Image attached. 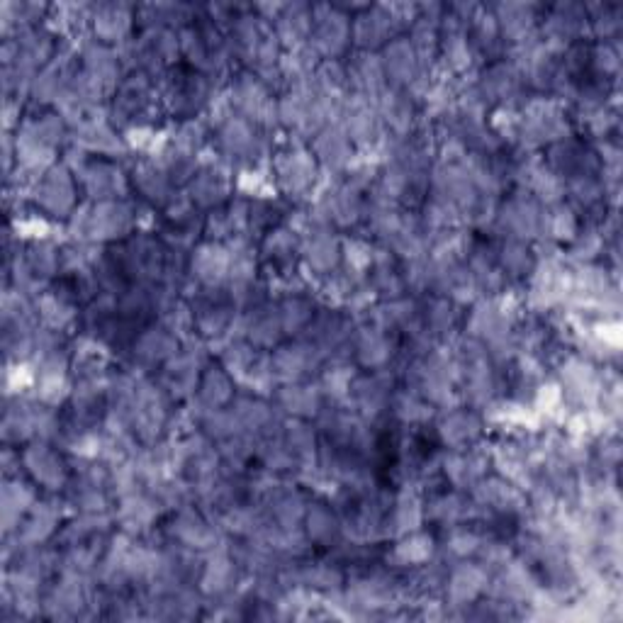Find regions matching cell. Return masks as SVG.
I'll return each instance as SVG.
<instances>
[{
	"label": "cell",
	"mask_w": 623,
	"mask_h": 623,
	"mask_svg": "<svg viewBox=\"0 0 623 623\" xmlns=\"http://www.w3.org/2000/svg\"><path fill=\"white\" fill-rule=\"evenodd\" d=\"M351 42V18L339 5H312V35L310 44L319 56L336 59L346 52Z\"/></svg>",
	"instance_id": "cell-1"
},
{
	"label": "cell",
	"mask_w": 623,
	"mask_h": 623,
	"mask_svg": "<svg viewBox=\"0 0 623 623\" xmlns=\"http://www.w3.org/2000/svg\"><path fill=\"white\" fill-rule=\"evenodd\" d=\"M35 195L37 207L52 217H66L76 205V183L74 173L66 164H54L49 171L35 178Z\"/></svg>",
	"instance_id": "cell-2"
},
{
	"label": "cell",
	"mask_w": 623,
	"mask_h": 623,
	"mask_svg": "<svg viewBox=\"0 0 623 623\" xmlns=\"http://www.w3.org/2000/svg\"><path fill=\"white\" fill-rule=\"evenodd\" d=\"M22 468L30 473L32 480L37 485H42L44 490H61L64 485V460L59 453L49 446L47 441H32L30 446L22 451Z\"/></svg>",
	"instance_id": "cell-3"
},
{
	"label": "cell",
	"mask_w": 623,
	"mask_h": 623,
	"mask_svg": "<svg viewBox=\"0 0 623 623\" xmlns=\"http://www.w3.org/2000/svg\"><path fill=\"white\" fill-rule=\"evenodd\" d=\"M383 61V69L387 76V83H392L395 88H407L412 83H417L419 71H422V61H419L417 52H414L412 42L404 37H395L383 47L380 54Z\"/></svg>",
	"instance_id": "cell-4"
},
{
	"label": "cell",
	"mask_w": 623,
	"mask_h": 623,
	"mask_svg": "<svg viewBox=\"0 0 623 623\" xmlns=\"http://www.w3.org/2000/svg\"><path fill=\"white\" fill-rule=\"evenodd\" d=\"M137 10L129 8L125 3H100L93 5L91 25L98 42L103 44H125L129 32L134 27Z\"/></svg>",
	"instance_id": "cell-5"
},
{
	"label": "cell",
	"mask_w": 623,
	"mask_h": 623,
	"mask_svg": "<svg viewBox=\"0 0 623 623\" xmlns=\"http://www.w3.org/2000/svg\"><path fill=\"white\" fill-rule=\"evenodd\" d=\"M497 222L509 239H531L543 229V215L538 205L531 198L509 200L502 210L497 212Z\"/></svg>",
	"instance_id": "cell-6"
},
{
	"label": "cell",
	"mask_w": 623,
	"mask_h": 623,
	"mask_svg": "<svg viewBox=\"0 0 623 623\" xmlns=\"http://www.w3.org/2000/svg\"><path fill=\"white\" fill-rule=\"evenodd\" d=\"M37 504V495L27 482L20 480V475L5 477L3 495H0V514H3L5 536H13L25 521V516L32 512Z\"/></svg>",
	"instance_id": "cell-7"
},
{
	"label": "cell",
	"mask_w": 623,
	"mask_h": 623,
	"mask_svg": "<svg viewBox=\"0 0 623 623\" xmlns=\"http://www.w3.org/2000/svg\"><path fill=\"white\" fill-rule=\"evenodd\" d=\"M319 356H322V353L314 349L310 341L283 346V349L275 351V356L271 358L273 375L278 380H283V383H300L307 375V370L317 366Z\"/></svg>",
	"instance_id": "cell-8"
},
{
	"label": "cell",
	"mask_w": 623,
	"mask_h": 623,
	"mask_svg": "<svg viewBox=\"0 0 623 623\" xmlns=\"http://www.w3.org/2000/svg\"><path fill=\"white\" fill-rule=\"evenodd\" d=\"M275 173H278V183L290 195H302L312 188L314 178H317V161L307 151H290L283 154L275 164Z\"/></svg>",
	"instance_id": "cell-9"
},
{
	"label": "cell",
	"mask_w": 623,
	"mask_h": 623,
	"mask_svg": "<svg viewBox=\"0 0 623 623\" xmlns=\"http://www.w3.org/2000/svg\"><path fill=\"white\" fill-rule=\"evenodd\" d=\"M349 86L356 88V95L366 100H378L387 88V76L383 69V61L378 54L361 52L349 64Z\"/></svg>",
	"instance_id": "cell-10"
},
{
	"label": "cell",
	"mask_w": 623,
	"mask_h": 623,
	"mask_svg": "<svg viewBox=\"0 0 623 623\" xmlns=\"http://www.w3.org/2000/svg\"><path fill=\"white\" fill-rule=\"evenodd\" d=\"M207 95H210V86L200 74L176 71L166 81V100L176 112L198 110L202 103H207Z\"/></svg>",
	"instance_id": "cell-11"
},
{
	"label": "cell",
	"mask_w": 623,
	"mask_h": 623,
	"mask_svg": "<svg viewBox=\"0 0 623 623\" xmlns=\"http://www.w3.org/2000/svg\"><path fill=\"white\" fill-rule=\"evenodd\" d=\"M273 22L275 35H278L280 44H288L290 49L302 47V44L310 42L312 35V5L305 3L280 5Z\"/></svg>",
	"instance_id": "cell-12"
},
{
	"label": "cell",
	"mask_w": 623,
	"mask_h": 623,
	"mask_svg": "<svg viewBox=\"0 0 623 623\" xmlns=\"http://www.w3.org/2000/svg\"><path fill=\"white\" fill-rule=\"evenodd\" d=\"M499 35L509 39L512 44L524 42L531 37L533 25L538 20V8L531 3H499L492 8Z\"/></svg>",
	"instance_id": "cell-13"
},
{
	"label": "cell",
	"mask_w": 623,
	"mask_h": 623,
	"mask_svg": "<svg viewBox=\"0 0 623 623\" xmlns=\"http://www.w3.org/2000/svg\"><path fill=\"white\" fill-rule=\"evenodd\" d=\"M56 526H59V512L54 509V504L37 502L35 507H32V512L25 516L20 529L13 533V538L18 541V550L30 546H44L47 538H52Z\"/></svg>",
	"instance_id": "cell-14"
},
{
	"label": "cell",
	"mask_w": 623,
	"mask_h": 623,
	"mask_svg": "<svg viewBox=\"0 0 623 623\" xmlns=\"http://www.w3.org/2000/svg\"><path fill=\"white\" fill-rule=\"evenodd\" d=\"M220 144L234 159H251L258 149V134L256 122L246 120V117L227 115L220 127Z\"/></svg>",
	"instance_id": "cell-15"
},
{
	"label": "cell",
	"mask_w": 623,
	"mask_h": 623,
	"mask_svg": "<svg viewBox=\"0 0 623 623\" xmlns=\"http://www.w3.org/2000/svg\"><path fill=\"white\" fill-rule=\"evenodd\" d=\"M81 181L86 193L91 195L93 200H117L122 193H125V176H122L120 168L105 164V161H98V164H88L83 168Z\"/></svg>",
	"instance_id": "cell-16"
},
{
	"label": "cell",
	"mask_w": 623,
	"mask_h": 623,
	"mask_svg": "<svg viewBox=\"0 0 623 623\" xmlns=\"http://www.w3.org/2000/svg\"><path fill=\"white\" fill-rule=\"evenodd\" d=\"M349 134L344 132L341 125H327L317 132L314 139V156L329 168H341L351 164L353 147Z\"/></svg>",
	"instance_id": "cell-17"
},
{
	"label": "cell",
	"mask_w": 623,
	"mask_h": 623,
	"mask_svg": "<svg viewBox=\"0 0 623 623\" xmlns=\"http://www.w3.org/2000/svg\"><path fill=\"white\" fill-rule=\"evenodd\" d=\"M193 275L205 288H220L229 280V249L220 244H205L193 254Z\"/></svg>",
	"instance_id": "cell-18"
},
{
	"label": "cell",
	"mask_w": 623,
	"mask_h": 623,
	"mask_svg": "<svg viewBox=\"0 0 623 623\" xmlns=\"http://www.w3.org/2000/svg\"><path fill=\"white\" fill-rule=\"evenodd\" d=\"M200 358L190 351H178L171 361L166 363L164 387L171 395L188 397L198 387Z\"/></svg>",
	"instance_id": "cell-19"
},
{
	"label": "cell",
	"mask_w": 623,
	"mask_h": 623,
	"mask_svg": "<svg viewBox=\"0 0 623 623\" xmlns=\"http://www.w3.org/2000/svg\"><path fill=\"white\" fill-rule=\"evenodd\" d=\"M37 319L42 322L44 329L49 331H64L71 322L76 319V310L71 305V300L59 290H44L42 295H37L35 300Z\"/></svg>",
	"instance_id": "cell-20"
},
{
	"label": "cell",
	"mask_w": 623,
	"mask_h": 623,
	"mask_svg": "<svg viewBox=\"0 0 623 623\" xmlns=\"http://www.w3.org/2000/svg\"><path fill=\"white\" fill-rule=\"evenodd\" d=\"M480 419L473 412H465V409H456V412H448L441 419L439 434L443 443L453 448V451H465V448L480 436Z\"/></svg>",
	"instance_id": "cell-21"
},
{
	"label": "cell",
	"mask_w": 623,
	"mask_h": 623,
	"mask_svg": "<svg viewBox=\"0 0 623 623\" xmlns=\"http://www.w3.org/2000/svg\"><path fill=\"white\" fill-rule=\"evenodd\" d=\"M178 353L176 334L171 329H149L134 344V356L139 361L156 366V363H168Z\"/></svg>",
	"instance_id": "cell-22"
},
{
	"label": "cell",
	"mask_w": 623,
	"mask_h": 623,
	"mask_svg": "<svg viewBox=\"0 0 623 623\" xmlns=\"http://www.w3.org/2000/svg\"><path fill=\"white\" fill-rule=\"evenodd\" d=\"M475 499L480 507L495 509V512L509 514L514 509L521 507V495L519 490L507 480H499V477H492V480H480L475 485Z\"/></svg>",
	"instance_id": "cell-23"
},
{
	"label": "cell",
	"mask_w": 623,
	"mask_h": 623,
	"mask_svg": "<svg viewBox=\"0 0 623 623\" xmlns=\"http://www.w3.org/2000/svg\"><path fill=\"white\" fill-rule=\"evenodd\" d=\"M519 81L521 74L514 64H492L482 76L477 93L482 95V100H504L507 103L519 91Z\"/></svg>",
	"instance_id": "cell-24"
},
{
	"label": "cell",
	"mask_w": 623,
	"mask_h": 623,
	"mask_svg": "<svg viewBox=\"0 0 623 623\" xmlns=\"http://www.w3.org/2000/svg\"><path fill=\"white\" fill-rule=\"evenodd\" d=\"M198 402L200 407L207 412H215V409H224L234 397V383L229 378L227 370L222 368H210L202 375L198 385Z\"/></svg>",
	"instance_id": "cell-25"
},
{
	"label": "cell",
	"mask_w": 623,
	"mask_h": 623,
	"mask_svg": "<svg viewBox=\"0 0 623 623\" xmlns=\"http://www.w3.org/2000/svg\"><path fill=\"white\" fill-rule=\"evenodd\" d=\"M356 353L358 361L368 368H380L390 361L392 356V344L387 339L385 329L378 327V324H370V327H363L356 336Z\"/></svg>",
	"instance_id": "cell-26"
},
{
	"label": "cell",
	"mask_w": 623,
	"mask_h": 623,
	"mask_svg": "<svg viewBox=\"0 0 623 623\" xmlns=\"http://www.w3.org/2000/svg\"><path fill=\"white\" fill-rule=\"evenodd\" d=\"M305 258L317 273H331L341 258V246L327 229H314L305 241Z\"/></svg>",
	"instance_id": "cell-27"
},
{
	"label": "cell",
	"mask_w": 623,
	"mask_h": 623,
	"mask_svg": "<svg viewBox=\"0 0 623 623\" xmlns=\"http://www.w3.org/2000/svg\"><path fill=\"white\" fill-rule=\"evenodd\" d=\"M378 115H383L387 125L404 137L414 120L412 100H409L407 93H402L400 88H387V91L378 98Z\"/></svg>",
	"instance_id": "cell-28"
},
{
	"label": "cell",
	"mask_w": 623,
	"mask_h": 623,
	"mask_svg": "<svg viewBox=\"0 0 623 623\" xmlns=\"http://www.w3.org/2000/svg\"><path fill=\"white\" fill-rule=\"evenodd\" d=\"M227 176L215 166L202 168L200 173H195V178L190 181V200L198 202L200 207H212L220 205L227 195Z\"/></svg>",
	"instance_id": "cell-29"
},
{
	"label": "cell",
	"mask_w": 623,
	"mask_h": 623,
	"mask_svg": "<svg viewBox=\"0 0 623 623\" xmlns=\"http://www.w3.org/2000/svg\"><path fill=\"white\" fill-rule=\"evenodd\" d=\"M246 339H249L251 346L256 349H263V346H273L275 341L280 339L283 334V322H280V312L263 310V307H254L251 310V317L246 319Z\"/></svg>",
	"instance_id": "cell-30"
},
{
	"label": "cell",
	"mask_w": 623,
	"mask_h": 623,
	"mask_svg": "<svg viewBox=\"0 0 623 623\" xmlns=\"http://www.w3.org/2000/svg\"><path fill=\"white\" fill-rule=\"evenodd\" d=\"M173 536L188 548H207L215 541L212 526L198 512H188V509H183L173 521Z\"/></svg>",
	"instance_id": "cell-31"
},
{
	"label": "cell",
	"mask_w": 623,
	"mask_h": 623,
	"mask_svg": "<svg viewBox=\"0 0 623 623\" xmlns=\"http://www.w3.org/2000/svg\"><path fill=\"white\" fill-rule=\"evenodd\" d=\"M149 95H151V91H149L147 76L144 74L129 76L115 95V115L120 112L125 120H129V117L142 115L144 108L149 105Z\"/></svg>",
	"instance_id": "cell-32"
},
{
	"label": "cell",
	"mask_w": 623,
	"mask_h": 623,
	"mask_svg": "<svg viewBox=\"0 0 623 623\" xmlns=\"http://www.w3.org/2000/svg\"><path fill=\"white\" fill-rule=\"evenodd\" d=\"M278 397L285 412L295 414L297 419L312 417V414H317L319 407H322V390H317V387H310V385L288 383V387L280 390Z\"/></svg>",
	"instance_id": "cell-33"
},
{
	"label": "cell",
	"mask_w": 623,
	"mask_h": 623,
	"mask_svg": "<svg viewBox=\"0 0 623 623\" xmlns=\"http://www.w3.org/2000/svg\"><path fill=\"white\" fill-rule=\"evenodd\" d=\"M485 585L487 575L480 565H458V568L451 572V580H448V594H451L453 602L458 604L473 602Z\"/></svg>",
	"instance_id": "cell-34"
},
{
	"label": "cell",
	"mask_w": 623,
	"mask_h": 623,
	"mask_svg": "<svg viewBox=\"0 0 623 623\" xmlns=\"http://www.w3.org/2000/svg\"><path fill=\"white\" fill-rule=\"evenodd\" d=\"M25 263L27 268H30L32 275L42 283V280L52 278V275L59 271L61 266V251L56 249L54 244H49V241L44 239H35L27 244L25 249Z\"/></svg>",
	"instance_id": "cell-35"
},
{
	"label": "cell",
	"mask_w": 623,
	"mask_h": 623,
	"mask_svg": "<svg viewBox=\"0 0 623 623\" xmlns=\"http://www.w3.org/2000/svg\"><path fill=\"white\" fill-rule=\"evenodd\" d=\"M446 475L451 477L453 485L458 487H468L477 485L485 475V460H482L477 453H463L458 451L456 456H451L446 460Z\"/></svg>",
	"instance_id": "cell-36"
},
{
	"label": "cell",
	"mask_w": 623,
	"mask_h": 623,
	"mask_svg": "<svg viewBox=\"0 0 623 623\" xmlns=\"http://www.w3.org/2000/svg\"><path fill=\"white\" fill-rule=\"evenodd\" d=\"M134 183H137L139 193L149 200H166L168 198V188H171V176L164 166L156 164H144L134 171Z\"/></svg>",
	"instance_id": "cell-37"
},
{
	"label": "cell",
	"mask_w": 623,
	"mask_h": 623,
	"mask_svg": "<svg viewBox=\"0 0 623 623\" xmlns=\"http://www.w3.org/2000/svg\"><path fill=\"white\" fill-rule=\"evenodd\" d=\"M422 519H424L422 502H419L412 492H404V495L395 502V509H392V526H395V531L397 533L417 531Z\"/></svg>",
	"instance_id": "cell-38"
},
{
	"label": "cell",
	"mask_w": 623,
	"mask_h": 623,
	"mask_svg": "<svg viewBox=\"0 0 623 623\" xmlns=\"http://www.w3.org/2000/svg\"><path fill=\"white\" fill-rule=\"evenodd\" d=\"M232 412L234 417H237L244 434H249V431H261L271 424V409H268L261 400H251V397L249 400H239L234 404Z\"/></svg>",
	"instance_id": "cell-39"
},
{
	"label": "cell",
	"mask_w": 623,
	"mask_h": 623,
	"mask_svg": "<svg viewBox=\"0 0 623 623\" xmlns=\"http://www.w3.org/2000/svg\"><path fill=\"white\" fill-rule=\"evenodd\" d=\"M280 322H283V331L288 334H297V331L310 327L314 319L312 305L305 297H288V300L280 305Z\"/></svg>",
	"instance_id": "cell-40"
},
{
	"label": "cell",
	"mask_w": 623,
	"mask_h": 623,
	"mask_svg": "<svg viewBox=\"0 0 623 623\" xmlns=\"http://www.w3.org/2000/svg\"><path fill=\"white\" fill-rule=\"evenodd\" d=\"M434 553V541L424 533L412 531L407 538L395 548V558L400 560L402 565H422L431 558Z\"/></svg>",
	"instance_id": "cell-41"
},
{
	"label": "cell",
	"mask_w": 623,
	"mask_h": 623,
	"mask_svg": "<svg viewBox=\"0 0 623 623\" xmlns=\"http://www.w3.org/2000/svg\"><path fill=\"white\" fill-rule=\"evenodd\" d=\"M499 261H502V271L509 275H526L533 271V258L529 246L519 239H509L499 251Z\"/></svg>",
	"instance_id": "cell-42"
},
{
	"label": "cell",
	"mask_w": 623,
	"mask_h": 623,
	"mask_svg": "<svg viewBox=\"0 0 623 623\" xmlns=\"http://www.w3.org/2000/svg\"><path fill=\"white\" fill-rule=\"evenodd\" d=\"M305 521H307V533H310L312 541H317V543L331 541V538L336 536V531H339V524H336L334 514H331L327 507H322V504L312 507L310 512L305 514Z\"/></svg>",
	"instance_id": "cell-43"
},
{
	"label": "cell",
	"mask_w": 623,
	"mask_h": 623,
	"mask_svg": "<svg viewBox=\"0 0 623 623\" xmlns=\"http://www.w3.org/2000/svg\"><path fill=\"white\" fill-rule=\"evenodd\" d=\"M456 319H458V312H456V305H453L451 300H436L434 305H431V312H429V317H426V324H429L431 334L441 336V334H446V331H451L453 327H456Z\"/></svg>",
	"instance_id": "cell-44"
},
{
	"label": "cell",
	"mask_w": 623,
	"mask_h": 623,
	"mask_svg": "<svg viewBox=\"0 0 623 623\" xmlns=\"http://www.w3.org/2000/svg\"><path fill=\"white\" fill-rule=\"evenodd\" d=\"M266 251L273 261L288 263L297 251V241L293 237V232H288V229H273V232L268 234Z\"/></svg>",
	"instance_id": "cell-45"
},
{
	"label": "cell",
	"mask_w": 623,
	"mask_h": 623,
	"mask_svg": "<svg viewBox=\"0 0 623 623\" xmlns=\"http://www.w3.org/2000/svg\"><path fill=\"white\" fill-rule=\"evenodd\" d=\"M351 373L346 368H331L322 378V395H329L331 400H346L351 395Z\"/></svg>",
	"instance_id": "cell-46"
},
{
	"label": "cell",
	"mask_w": 623,
	"mask_h": 623,
	"mask_svg": "<svg viewBox=\"0 0 623 623\" xmlns=\"http://www.w3.org/2000/svg\"><path fill=\"white\" fill-rule=\"evenodd\" d=\"M395 414L402 419L404 424H417V422H424L426 417H429V407L419 400L417 395H400L395 402Z\"/></svg>",
	"instance_id": "cell-47"
}]
</instances>
